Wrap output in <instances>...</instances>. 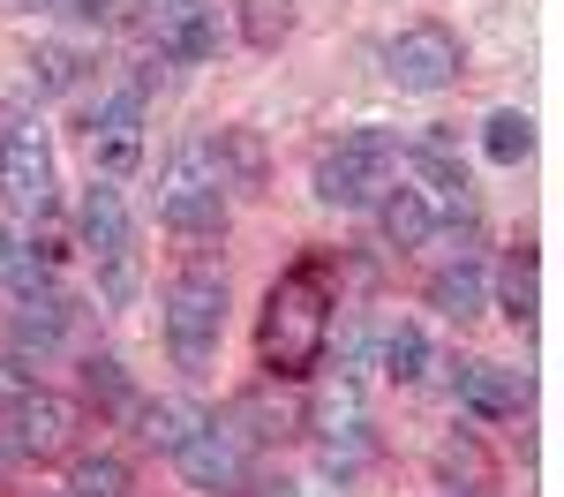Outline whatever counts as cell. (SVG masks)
<instances>
[{
	"mask_svg": "<svg viewBox=\"0 0 564 497\" xmlns=\"http://www.w3.org/2000/svg\"><path fill=\"white\" fill-rule=\"evenodd\" d=\"M332 347V287H324V257H302L257 310V361L271 385H302Z\"/></svg>",
	"mask_w": 564,
	"mask_h": 497,
	"instance_id": "1",
	"label": "cell"
},
{
	"mask_svg": "<svg viewBox=\"0 0 564 497\" xmlns=\"http://www.w3.org/2000/svg\"><path fill=\"white\" fill-rule=\"evenodd\" d=\"M159 324H166V347H174L181 369H212L218 332H226V271L188 264L166 279L159 294Z\"/></svg>",
	"mask_w": 564,
	"mask_h": 497,
	"instance_id": "2",
	"label": "cell"
},
{
	"mask_svg": "<svg viewBox=\"0 0 564 497\" xmlns=\"http://www.w3.org/2000/svg\"><path fill=\"white\" fill-rule=\"evenodd\" d=\"M159 219L181 241H218L226 234V181H218L212 143H181L159 174Z\"/></svg>",
	"mask_w": 564,
	"mask_h": 497,
	"instance_id": "3",
	"label": "cell"
},
{
	"mask_svg": "<svg viewBox=\"0 0 564 497\" xmlns=\"http://www.w3.org/2000/svg\"><path fill=\"white\" fill-rule=\"evenodd\" d=\"M391 166H399V136L391 129H354L339 136V151L316 159V196L339 204V212H361L391 188Z\"/></svg>",
	"mask_w": 564,
	"mask_h": 497,
	"instance_id": "4",
	"label": "cell"
},
{
	"mask_svg": "<svg viewBox=\"0 0 564 497\" xmlns=\"http://www.w3.org/2000/svg\"><path fill=\"white\" fill-rule=\"evenodd\" d=\"M459 68H467V45H459L452 23H436V15L406 23V31L384 45V76L399 90H452V84H459Z\"/></svg>",
	"mask_w": 564,
	"mask_h": 497,
	"instance_id": "5",
	"label": "cell"
},
{
	"mask_svg": "<svg viewBox=\"0 0 564 497\" xmlns=\"http://www.w3.org/2000/svg\"><path fill=\"white\" fill-rule=\"evenodd\" d=\"M174 467H181V483L188 490H241L249 483V445L234 437V422H218V414H204L188 437L174 445Z\"/></svg>",
	"mask_w": 564,
	"mask_h": 497,
	"instance_id": "6",
	"label": "cell"
},
{
	"mask_svg": "<svg viewBox=\"0 0 564 497\" xmlns=\"http://www.w3.org/2000/svg\"><path fill=\"white\" fill-rule=\"evenodd\" d=\"M76 430H84V407L68 400V392H45V385H31L15 400V414H8V437H15L23 460H68Z\"/></svg>",
	"mask_w": 564,
	"mask_h": 497,
	"instance_id": "7",
	"label": "cell"
},
{
	"mask_svg": "<svg viewBox=\"0 0 564 497\" xmlns=\"http://www.w3.org/2000/svg\"><path fill=\"white\" fill-rule=\"evenodd\" d=\"M0 196L15 212H45L53 204V151L39 129H8L0 136Z\"/></svg>",
	"mask_w": 564,
	"mask_h": 497,
	"instance_id": "8",
	"label": "cell"
},
{
	"mask_svg": "<svg viewBox=\"0 0 564 497\" xmlns=\"http://www.w3.org/2000/svg\"><path fill=\"white\" fill-rule=\"evenodd\" d=\"M135 143H143V90H113L98 106V174H135Z\"/></svg>",
	"mask_w": 564,
	"mask_h": 497,
	"instance_id": "9",
	"label": "cell"
},
{
	"mask_svg": "<svg viewBox=\"0 0 564 497\" xmlns=\"http://www.w3.org/2000/svg\"><path fill=\"white\" fill-rule=\"evenodd\" d=\"M452 385H459V407H467L475 422H512V414H520V400H527L520 369H497V361H467Z\"/></svg>",
	"mask_w": 564,
	"mask_h": 497,
	"instance_id": "10",
	"label": "cell"
},
{
	"mask_svg": "<svg viewBox=\"0 0 564 497\" xmlns=\"http://www.w3.org/2000/svg\"><path fill=\"white\" fill-rule=\"evenodd\" d=\"M436 483H444V497H489L497 490V460H489V445H481L475 430H452L436 445Z\"/></svg>",
	"mask_w": 564,
	"mask_h": 497,
	"instance_id": "11",
	"label": "cell"
},
{
	"mask_svg": "<svg viewBox=\"0 0 564 497\" xmlns=\"http://www.w3.org/2000/svg\"><path fill=\"white\" fill-rule=\"evenodd\" d=\"M377 234H384V249H422L436 234V204L422 188H384L377 196Z\"/></svg>",
	"mask_w": 564,
	"mask_h": 497,
	"instance_id": "12",
	"label": "cell"
},
{
	"mask_svg": "<svg viewBox=\"0 0 564 497\" xmlns=\"http://www.w3.org/2000/svg\"><path fill=\"white\" fill-rule=\"evenodd\" d=\"M430 310H444L452 324H475V316L489 310V279H481L475 257H459V264H444L430 279Z\"/></svg>",
	"mask_w": 564,
	"mask_h": 497,
	"instance_id": "13",
	"label": "cell"
},
{
	"mask_svg": "<svg viewBox=\"0 0 564 497\" xmlns=\"http://www.w3.org/2000/svg\"><path fill=\"white\" fill-rule=\"evenodd\" d=\"M135 234H129V204H121V188L113 181H90V196H84V249L90 257H113V249H129Z\"/></svg>",
	"mask_w": 564,
	"mask_h": 497,
	"instance_id": "14",
	"label": "cell"
},
{
	"mask_svg": "<svg viewBox=\"0 0 564 497\" xmlns=\"http://www.w3.org/2000/svg\"><path fill=\"white\" fill-rule=\"evenodd\" d=\"M212 159H218V181H226V188H263V181H271V151H263L257 129H218Z\"/></svg>",
	"mask_w": 564,
	"mask_h": 497,
	"instance_id": "15",
	"label": "cell"
},
{
	"mask_svg": "<svg viewBox=\"0 0 564 497\" xmlns=\"http://www.w3.org/2000/svg\"><path fill=\"white\" fill-rule=\"evenodd\" d=\"M302 430H316L324 445H332V437H361V430H369V414H361V392H354V377H339V385H324V392L308 400Z\"/></svg>",
	"mask_w": 564,
	"mask_h": 497,
	"instance_id": "16",
	"label": "cell"
},
{
	"mask_svg": "<svg viewBox=\"0 0 564 497\" xmlns=\"http://www.w3.org/2000/svg\"><path fill=\"white\" fill-rule=\"evenodd\" d=\"M129 490H135V475H129L121 452H76V460H68V490L61 497H129Z\"/></svg>",
	"mask_w": 564,
	"mask_h": 497,
	"instance_id": "17",
	"label": "cell"
},
{
	"mask_svg": "<svg viewBox=\"0 0 564 497\" xmlns=\"http://www.w3.org/2000/svg\"><path fill=\"white\" fill-rule=\"evenodd\" d=\"M135 437H143V445L151 452H174L181 437H188V430H196V422H204V414H196V407L188 400H135Z\"/></svg>",
	"mask_w": 564,
	"mask_h": 497,
	"instance_id": "18",
	"label": "cell"
},
{
	"mask_svg": "<svg viewBox=\"0 0 564 497\" xmlns=\"http://www.w3.org/2000/svg\"><path fill=\"white\" fill-rule=\"evenodd\" d=\"M406 166H414V174L430 181L436 196H452V204H467V166H459V151H452L444 136H422V143L406 151ZM430 188H422V196H430Z\"/></svg>",
	"mask_w": 564,
	"mask_h": 497,
	"instance_id": "19",
	"label": "cell"
},
{
	"mask_svg": "<svg viewBox=\"0 0 564 497\" xmlns=\"http://www.w3.org/2000/svg\"><path fill=\"white\" fill-rule=\"evenodd\" d=\"M294 23H302V0H241V39L257 53H279L294 39Z\"/></svg>",
	"mask_w": 564,
	"mask_h": 497,
	"instance_id": "20",
	"label": "cell"
},
{
	"mask_svg": "<svg viewBox=\"0 0 564 497\" xmlns=\"http://www.w3.org/2000/svg\"><path fill=\"white\" fill-rule=\"evenodd\" d=\"M481 151H489V166H520L527 151H534V121H527L520 106H497L481 121Z\"/></svg>",
	"mask_w": 564,
	"mask_h": 497,
	"instance_id": "21",
	"label": "cell"
},
{
	"mask_svg": "<svg viewBox=\"0 0 564 497\" xmlns=\"http://www.w3.org/2000/svg\"><path fill=\"white\" fill-rule=\"evenodd\" d=\"M159 53L166 61H212L218 53V8H196V15H181L159 31Z\"/></svg>",
	"mask_w": 564,
	"mask_h": 497,
	"instance_id": "22",
	"label": "cell"
},
{
	"mask_svg": "<svg viewBox=\"0 0 564 497\" xmlns=\"http://www.w3.org/2000/svg\"><path fill=\"white\" fill-rule=\"evenodd\" d=\"M384 377L391 385H422L430 377V332L422 324H391L384 332Z\"/></svg>",
	"mask_w": 564,
	"mask_h": 497,
	"instance_id": "23",
	"label": "cell"
},
{
	"mask_svg": "<svg viewBox=\"0 0 564 497\" xmlns=\"http://www.w3.org/2000/svg\"><path fill=\"white\" fill-rule=\"evenodd\" d=\"M84 392L106 414H135V385H129V369H121V355H90L84 361Z\"/></svg>",
	"mask_w": 564,
	"mask_h": 497,
	"instance_id": "24",
	"label": "cell"
},
{
	"mask_svg": "<svg viewBox=\"0 0 564 497\" xmlns=\"http://www.w3.org/2000/svg\"><path fill=\"white\" fill-rule=\"evenodd\" d=\"M497 310L512 316V324H534V249H520L512 264H505V279H497Z\"/></svg>",
	"mask_w": 564,
	"mask_h": 497,
	"instance_id": "25",
	"label": "cell"
},
{
	"mask_svg": "<svg viewBox=\"0 0 564 497\" xmlns=\"http://www.w3.org/2000/svg\"><path fill=\"white\" fill-rule=\"evenodd\" d=\"M135 287H143V264H135V241L129 249H113V257H98V302L106 310H129Z\"/></svg>",
	"mask_w": 564,
	"mask_h": 497,
	"instance_id": "26",
	"label": "cell"
},
{
	"mask_svg": "<svg viewBox=\"0 0 564 497\" xmlns=\"http://www.w3.org/2000/svg\"><path fill=\"white\" fill-rule=\"evenodd\" d=\"M39 84L45 90H68V84H76V53H61V45H53V53H39Z\"/></svg>",
	"mask_w": 564,
	"mask_h": 497,
	"instance_id": "27",
	"label": "cell"
},
{
	"mask_svg": "<svg viewBox=\"0 0 564 497\" xmlns=\"http://www.w3.org/2000/svg\"><path fill=\"white\" fill-rule=\"evenodd\" d=\"M241 497H302V490H294L286 475H249V483H241Z\"/></svg>",
	"mask_w": 564,
	"mask_h": 497,
	"instance_id": "28",
	"label": "cell"
},
{
	"mask_svg": "<svg viewBox=\"0 0 564 497\" xmlns=\"http://www.w3.org/2000/svg\"><path fill=\"white\" fill-rule=\"evenodd\" d=\"M15 467H23V452H15V437L0 430V475H15Z\"/></svg>",
	"mask_w": 564,
	"mask_h": 497,
	"instance_id": "29",
	"label": "cell"
},
{
	"mask_svg": "<svg viewBox=\"0 0 564 497\" xmlns=\"http://www.w3.org/2000/svg\"><path fill=\"white\" fill-rule=\"evenodd\" d=\"M68 15H84V23H98V15H113L106 0H68Z\"/></svg>",
	"mask_w": 564,
	"mask_h": 497,
	"instance_id": "30",
	"label": "cell"
},
{
	"mask_svg": "<svg viewBox=\"0 0 564 497\" xmlns=\"http://www.w3.org/2000/svg\"><path fill=\"white\" fill-rule=\"evenodd\" d=\"M15 257H23V249H15V241H8V226H0V271L15 264Z\"/></svg>",
	"mask_w": 564,
	"mask_h": 497,
	"instance_id": "31",
	"label": "cell"
},
{
	"mask_svg": "<svg viewBox=\"0 0 564 497\" xmlns=\"http://www.w3.org/2000/svg\"><path fill=\"white\" fill-rule=\"evenodd\" d=\"M15 8H45V0H15Z\"/></svg>",
	"mask_w": 564,
	"mask_h": 497,
	"instance_id": "32",
	"label": "cell"
},
{
	"mask_svg": "<svg viewBox=\"0 0 564 497\" xmlns=\"http://www.w3.org/2000/svg\"><path fill=\"white\" fill-rule=\"evenodd\" d=\"M0 136H8V129H0Z\"/></svg>",
	"mask_w": 564,
	"mask_h": 497,
	"instance_id": "33",
	"label": "cell"
},
{
	"mask_svg": "<svg viewBox=\"0 0 564 497\" xmlns=\"http://www.w3.org/2000/svg\"><path fill=\"white\" fill-rule=\"evenodd\" d=\"M234 497H241V490H234Z\"/></svg>",
	"mask_w": 564,
	"mask_h": 497,
	"instance_id": "34",
	"label": "cell"
}]
</instances>
